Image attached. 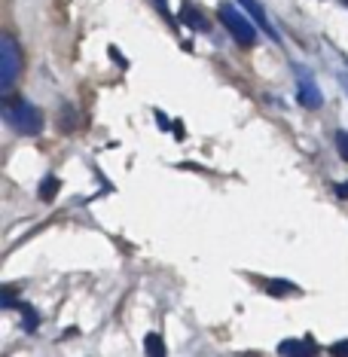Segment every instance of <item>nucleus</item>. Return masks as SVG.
Wrapping results in <instances>:
<instances>
[{
    "instance_id": "nucleus-1",
    "label": "nucleus",
    "mask_w": 348,
    "mask_h": 357,
    "mask_svg": "<svg viewBox=\"0 0 348 357\" xmlns=\"http://www.w3.org/2000/svg\"><path fill=\"white\" fill-rule=\"evenodd\" d=\"M3 119H6V126L15 128L19 135H40L43 132V113L25 98L6 95L3 98Z\"/></svg>"
},
{
    "instance_id": "nucleus-2",
    "label": "nucleus",
    "mask_w": 348,
    "mask_h": 357,
    "mask_svg": "<svg viewBox=\"0 0 348 357\" xmlns=\"http://www.w3.org/2000/svg\"><path fill=\"white\" fill-rule=\"evenodd\" d=\"M22 68H25L22 46H19V40H15L10 31H6V34H0V92H3V95L15 86V79H19Z\"/></svg>"
},
{
    "instance_id": "nucleus-3",
    "label": "nucleus",
    "mask_w": 348,
    "mask_h": 357,
    "mask_svg": "<svg viewBox=\"0 0 348 357\" xmlns=\"http://www.w3.org/2000/svg\"><path fill=\"white\" fill-rule=\"evenodd\" d=\"M217 13H220L223 28L229 31L232 40H236L239 46H254L257 43V25H254V19H250L248 13H239L232 3H220L217 6Z\"/></svg>"
},
{
    "instance_id": "nucleus-4",
    "label": "nucleus",
    "mask_w": 348,
    "mask_h": 357,
    "mask_svg": "<svg viewBox=\"0 0 348 357\" xmlns=\"http://www.w3.org/2000/svg\"><path fill=\"white\" fill-rule=\"evenodd\" d=\"M296 101L303 104L305 110H318L324 104L321 89L309 74H305V68H296Z\"/></svg>"
},
{
    "instance_id": "nucleus-5",
    "label": "nucleus",
    "mask_w": 348,
    "mask_h": 357,
    "mask_svg": "<svg viewBox=\"0 0 348 357\" xmlns=\"http://www.w3.org/2000/svg\"><path fill=\"white\" fill-rule=\"evenodd\" d=\"M239 3H241V10H245V13L250 15V19H254V25H257V28H263L266 34H269V40H272V43H278L281 37H278V31H275V25L269 22V15H266V10H263V6L257 3V0H239Z\"/></svg>"
},
{
    "instance_id": "nucleus-6",
    "label": "nucleus",
    "mask_w": 348,
    "mask_h": 357,
    "mask_svg": "<svg viewBox=\"0 0 348 357\" xmlns=\"http://www.w3.org/2000/svg\"><path fill=\"white\" fill-rule=\"evenodd\" d=\"M278 354H281V357H315V354H318V345H315L312 336L285 339V342L278 345Z\"/></svg>"
},
{
    "instance_id": "nucleus-7",
    "label": "nucleus",
    "mask_w": 348,
    "mask_h": 357,
    "mask_svg": "<svg viewBox=\"0 0 348 357\" xmlns=\"http://www.w3.org/2000/svg\"><path fill=\"white\" fill-rule=\"evenodd\" d=\"M181 22L190 31H199V34H208V31H211V22L205 19V13H202L199 6H192L190 0H183L181 3Z\"/></svg>"
},
{
    "instance_id": "nucleus-8",
    "label": "nucleus",
    "mask_w": 348,
    "mask_h": 357,
    "mask_svg": "<svg viewBox=\"0 0 348 357\" xmlns=\"http://www.w3.org/2000/svg\"><path fill=\"white\" fill-rule=\"evenodd\" d=\"M144 351H147V357H165V342H162L159 333H147L144 336Z\"/></svg>"
},
{
    "instance_id": "nucleus-9",
    "label": "nucleus",
    "mask_w": 348,
    "mask_h": 357,
    "mask_svg": "<svg viewBox=\"0 0 348 357\" xmlns=\"http://www.w3.org/2000/svg\"><path fill=\"white\" fill-rule=\"evenodd\" d=\"M263 287H266V294H272V296H290V294H299V287H296V284H290V281H266Z\"/></svg>"
},
{
    "instance_id": "nucleus-10",
    "label": "nucleus",
    "mask_w": 348,
    "mask_h": 357,
    "mask_svg": "<svg viewBox=\"0 0 348 357\" xmlns=\"http://www.w3.org/2000/svg\"><path fill=\"white\" fill-rule=\"evenodd\" d=\"M59 190H61V181H59V177H46V181L40 183L37 196H40V202H52L55 196H59Z\"/></svg>"
},
{
    "instance_id": "nucleus-11",
    "label": "nucleus",
    "mask_w": 348,
    "mask_h": 357,
    "mask_svg": "<svg viewBox=\"0 0 348 357\" xmlns=\"http://www.w3.org/2000/svg\"><path fill=\"white\" fill-rule=\"evenodd\" d=\"M59 119H61V123H59V128H61V132H74V128L80 126V123H77V110L70 107V104H64V107H61Z\"/></svg>"
},
{
    "instance_id": "nucleus-12",
    "label": "nucleus",
    "mask_w": 348,
    "mask_h": 357,
    "mask_svg": "<svg viewBox=\"0 0 348 357\" xmlns=\"http://www.w3.org/2000/svg\"><path fill=\"white\" fill-rule=\"evenodd\" d=\"M22 314H25V327H28V333H34L37 327H40V318H37V312L31 305H22Z\"/></svg>"
},
{
    "instance_id": "nucleus-13",
    "label": "nucleus",
    "mask_w": 348,
    "mask_h": 357,
    "mask_svg": "<svg viewBox=\"0 0 348 357\" xmlns=\"http://www.w3.org/2000/svg\"><path fill=\"white\" fill-rule=\"evenodd\" d=\"M336 150H339V156L348 162V132H342V128L336 132Z\"/></svg>"
},
{
    "instance_id": "nucleus-14",
    "label": "nucleus",
    "mask_w": 348,
    "mask_h": 357,
    "mask_svg": "<svg viewBox=\"0 0 348 357\" xmlns=\"http://www.w3.org/2000/svg\"><path fill=\"white\" fill-rule=\"evenodd\" d=\"M330 354H333V357H348V339H342V342H333V345H330Z\"/></svg>"
},
{
    "instance_id": "nucleus-15",
    "label": "nucleus",
    "mask_w": 348,
    "mask_h": 357,
    "mask_svg": "<svg viewBox=\"0 0 348 357\" xmlns=\"http://www.w3.org/2000/svg\"><path fill=\"white\" fill-rule=\"evenodd\" d=\"M153 3H156V6H159V13H162V15H165V19H168V25H172V22H174V19H172V13H168L165 0H153Z\"/></svg>"
},
{
    "instance_id": "nucleus-16",
    "label": "nucleus",
    "mask_w": 348,
    "mask_h": 357,
    "mask_svg": "<svg viewBox=\"0 0 348 357\" xmlns=\"http://www.w3.org/2000/svg\"><path fill=\"white\" fill-rule=\"evenodd\" d=\"M336 196H339V199H348V183H339V186H336Z\"/></svg>"
},
{
    "instance_id": "nucleus-17",
    "label": "nucleus",
    "mask_w": 348,
    "mask_h": 357,
    "mask_svg": "<svg viewBox=\"0 0 348 357\" xmlns=\"http://www.w3.org/2000/svg\"><path fill=\"white\" fill-rule=\"evenodd\" d=\"M345 86H348V74H345Z\"/></svg>"
}]
</instances>
